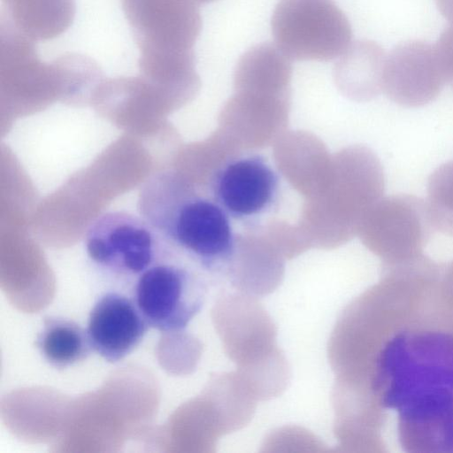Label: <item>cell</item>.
Instances as JSON below:
<instances>
[{"label":"cell","instance_id":"obj_7","mask_svg":"<svg viewBox=\"0 0 453 453\" xmlns=\"http://www.w3.org/2000/svg\"><path fill=\"white\" fill-rule=\"evenodd\" d=\"M280 188L277 172L264 157L247 154L230 159L215 173L212 198L231 219L249 221L266 213Z\"/></svg>","mask_w":453,"mask_h":453},{"label":"cell","instance_id":"obj_1","mask_svg":"<svg viewBox=\"0 0 453 453\" xmlns=\"http://www.w3.org/2000/svg\"><path fill=\"white\" fill-rule=\"evenodd\" d=\"M140 215L180 257L208 273L224 270L234 252L231 218L176 173L152 175L139 193Z\"/></svg>","mask_w":453,"mask_h":453},{"label":"cell","instance_id":"obj_12","mask_svg":"<svg viewBox=\"0 0 453 453\" xmlns=\"http://www.w3.org/2000/svg\"><path fill=\"white\" fill-rule=\"evenodd\" d=\"M426 203L434 229L453 236V160L430 174Z\"/></svg>","mask_w":453,"mask_h":453},{"label":"cell","instance_id":"obj_9","mask_svg":"<svg viewBox=\"0 0 453 453\" xmlns=\"http://www.w3.org/2000/svg\"><path fill=\"white\" fill-rule=\"evenodd\" d=\"M149 327L134 300L108 292L92 307L86 330L93 351L116 363L139 346Z\"/></svg>","mask_w":453,"mask_h":453},{"label":"cell","instance_id":"obj_10","mask_svg":"<svg viewBox=\"0 0 453 453\" xmlns=\"http://www.w3.org/2000/svg\"><path fill=\"white\" fill-rule=\"evenodd\" d=\"M5 19L32 41L49 40L65 32L75 12L74 0H2Z\"/></svg>","mask_w":453,"mask_h":453},{"label":"cell","instance_id":"obj_6","mask_svg":"<svg viewBox=\"0 0 453 453\" xmlns=\"http://www.w3.org/2000/svg\"><path fill=\"white\" fill-rule=\"evenodd\" d=\"M84 246L97 268L125 279L137 278L171 250L141 215L124 211L106 212L94 220Z\"/></svg>","mask_w":453,"mask_h":453},{"label":"cell","instance_id":"obj_11","mask_svg":"<svg viewBox=\"0 0 453 453\" xmlns=\"http://www.w3.org/2000/svg\"><path fill=\"white\" fill-rule=\"evenodd\" d=\"M43 359L64 370L83 362L93 351L87 330L73 320L46 317L35 339Z\"/></svg>","mask_w":453,"mask_h":453},{"label":"cell","instance_id":"obj_2","mask_svg":"<svg viewBox=\"0 0 453 453\" xmlns=\"http://www.w3.org/2000/svg\"><path fill=\"white\" fill-rule=\"evenodd\" d=\"M376 389L398 415L453 407V336L436 331L399 333L381 349Z\"/></svg>","mask_w":453,"mask_h":453},{"label":"cell","instance_id":"obj_8","mask_svg":"<svg viewBox=\"0 0 453 453\" xmlns=\"http://www.w3.org/2000/svg\"><path fill=\"white\" fill-rule=\"evenodd\" d=\"M434 230L426 200L408 194L383 199L370 225L375 248L393 264L421 255Z\"/></svg>","mask_w":453,"mask_h":453},{"label":"cell","instance_id":"obj_3","mask_svg":"<svg viewBox=\"0 0 453 453\" xmlns=\"http://www.w3.org/2000/svg\"><path fill=\"white\" fill-rule=\"evenodd\" d=\"M278 48L297 61H329L351 41L348 19L334 0H279L272 17Z\"/></svg>","mask_w":453,"mask_h":453},{"label":"cell","instance_id":"obj_4","mask_svg":"<svg viewBox=\"0 0 453 453\" xmlns=\"http://www.w3.org/2000/svg\"><path fill=\"white\" fill-rule=\"evenodd\" d=\"M140 50V63L149 69L193 54L202 19L193 0H121Z\"/></svg>","mask_w":453,"mask_h":453},{"label":"cell","instance_id":"obj_13","mask_svg":"<svg viewBox=\"0 0 453 453\" xmlns=\"http://www.w3.org/2000/svg\"><path fill=\"white\" fill-rule=\"evenodd\" d=\"M193 1H195L196 4H204V3L211 2L213 0H193Z\"/></svg>","mask_w":453,"mask_h":453},{"label":"cell","instance_id":"obj_5","mask_svg":"<svg viewBox=\"0 0 453 453\" xmlns=\"http://www.w3.org/2000/svg\"><path fill=\"white\" fill-rule=\"evenodd\" d=\"M180 257L171 248L136 278L134 301L150 327L160 332L185 328L205 301L204 280Z\"/></svg>","mask_w":453,"mask_h":453}]
</instances>
